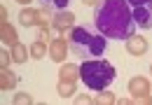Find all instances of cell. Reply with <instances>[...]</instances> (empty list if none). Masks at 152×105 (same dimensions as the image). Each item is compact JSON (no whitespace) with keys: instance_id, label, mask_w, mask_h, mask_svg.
Wrapping results in <instances>:
<instances>
[{"instance_id":"1","label":"cell","mask_w":152,"mask_h":105,"mask_svg":"<svg viewBox=\"0 0 152 105\" xmlns=\"http://www.w3.org/2000/svg\"><path fill=\"white\" fill-rule=\"evenodd\" d=\"M96 31L108 40H126L136 35L133 12L126 0H101L94 12Z\"/></svg>"},{"instance_id":"2","label":"cell","mask_w":152,"mask_h":105,"mask_svg":"<svg viewBox=\"0 0 152 105\" xmlns=\"http://www.w3.org/2000/svg\"><path fill=\"white\" fill-rule=\"evenodd\" d=\"M68 44L70 52L75 54L77 58H98L105 54L108 47V37L103 35H94L91 31H87L84 26H73L68 31Z\"/></svg>"},{"instance_id":"3","label":"cell","mask_w":152,"mask_h":105,"mask_svg":"<svg viewBox=\"0 0 152 105\" xmlns=\"http://www.w3.org/2000/svg\"><path fill=\"white\" fill-rule=\"evenodd\" d=\"M117 77V70L105 58H87L80 66V79L91 91H105Z\"/></svg>"},{"instance_id":"4","label":"cell","mask_w":152,"mask_h":105,"mask_svg":"<svg viewBox=\"0 0 152 105\" xmlns=\"http://www.w3.org/2000/svg\"><path fill=\"white\" fill-rule=\"evenodd\" d=\"M133 12V21L138 28L152 31V0H126Z\"/></svg>"},{"instance_id":"5","label":"cell","mask_w":152,"mask_h":105,"mask_svg":"<svg viewBox=\"0 0 152 105\" xmlns=\"http://www.w3.org/2000/svg\"><path fill=\"white\" fill-rule=\"evenodd\" d=\"M73 26H75V14H73V12H56L54 19H52V28H54L58 35L68 33Z\"/></svg>"},{"instance_id":"6","label":"cell","mask_w":152,"mask_h":105,"mask_svg":"<svg viewBox=\"0 0 152 105\" xmlns=\"http://www.w3.org/2000/svg\"><path fill=\"white\" fill-rule=\"evenodd\" d=\"M68 49H70V44H68L63 37H54V40L49 42V56H52V61L63 63L66 56H68Z\"/></svg>"},{"instance_id":"7","label":"cell","mask_w":152,"mask_h":105,"mask_svg":"<svg viewBox=\"0 0 152 105\" xmlns=\"http://www.w3.org/2000/svg\"><path fill=\"white\" fill-rule=\"evenodd\" d=\"M124 47H126V52L131 54V56H143V54L148 52V40L140 37V35H131V37L124 40Z\"/></svg>"},{"instance_id":"8","label":"cell","mask_w":152,"mask_h":105,"mask_svg":"<svg viewBox=\"0 0 152 105\" xmlns=\"http://www.w3.org/2000/svg\"><path fill=\"white\" fill-rule=\"evenodd\" d=\"M17 82H19V77H17L10 68H0V89H2V91L17 89Z\"/></svg>"},{"instance_id":"9","label":"cell","mask_w":152,"mask_h":105,"mask_svg":"<svg viewBox=\"0 0 152 105\" xmlns=\"http://www.w3.org/2000/svg\"><path fill=\"white\" fill-rule=\"evenodd\" d=\"M129 93H131V96L150 93V82H148V77H133V79H129Z\"/></svg>"},{"instance_id":"10","label":"cell","mask_w":152,"mask_h":105,"mask_svg":"<svg viewBox=\"0 0 152 105\" xmlns=\"http://www.w3.org/2000/svg\"><path fill=\"white\" fill-rule=\"evenodd\" d=\"M0 40H2V42H7L10 47H12L14 42H19V35H17V31H14V26H12V23L0 21Z\"/></svg>"},{"instance_id":"11","label":"cell","mask_w":152,"mask_h":105,"mask_svg":"<svg viewBox=\"0 0 152 105\" xmlns=\"http://www.w3.org/2000/svg\"><path fill=\"white\" fill-rule=\"evenodd\" d=\"M19 23L23 28H31V26H38V9H31V7H26V9H21L19 14Z\"/></svg>"},{"instance_id":"12","label":"cell","mask_w":152,"mask_h":105,"mask_svg":"<svg viewBox=\"0 0 152 105\" xmlns=\"http://www.w3.org/2000/svg\"><path fill=\"white\" fill-rule=\"evenodd\" d=\"M28 54H31V49H26L21 42H14V44H12V61H14V63H26V61H28Z\"/></svg>"},{"instance_id":"13","label":"cell","mask_w":152,"mask_h":105,"mask_svg":"<svg viewBox=\"0 0 152 105\" xmlns=\"http://www.w3.org/2000/svg\"><path fill=\"white\" fill-rule=\"evenodd\" d=\"M56 91H58V96H61V98H73V93H75V82H68V79H58Z\"/></svg>"},{"instance_id":"14","label":"cell","mask_w":152,"mask_h":105,"mask_svg":"<svg viewBox=\"0 0 152 105\" xmlns=\"http://www.w3.org/2000/svg\"><path fill=\"white\" fill-rule=\"evenodd\" d=\"M77 75H80V68H77L75 63H63V68H61V79H68V82H75Z\"/></svg>"},{"instance_id":"15","label":"cell","mask_w":152,"mask_h":105,"mask_svg":"<svg viewBox=\"0 0 152 105\" xmlns=\"http://www.w3.org/2000/svg\"><path fill=\"white\" fill-rule=\"evenodd\" d=\"M68 2L70 0H42V5H45V9H49V12H66V7H68Z\"/></svg>"},{"instance_id":"16","label":"cell","mask_w":152,"mask_h":105,"mask_svg":"<svg viewBox=\"0 0 152 105\" xmlns=\"http://www.w3.org/2000/svg\"><path fill=\"white\" fill-rule=\"evenodd\" d=\"M52 19L54 17H49V9H38V26H40V31H47V33H49Z\"/></svg>"},{"instance_id":"17","label":"cell","mask_w":152,"mask_h":105,"mask_svg":"<svg viewBox=\"0 0 152 105\" xmlns=\"http://www.w3.org/2000/svg\"><path fill=\"white\" fill-rule=\"evenodd\" d=\"M45 54H47V44H45V40H35V42L31 44V58L40 61Z\"/></svg>"},{"instance_id":"18","label":"cell","mask_w":152,"mask_h":105,"mask_svg":"<svg viewBox=\"0 0 152 105\" xmlns=\"http://www.w3.org/2000/svg\"><path fill=\"white\" fill-rule=\"evenodd\" d=\"M94 103L96 105H113V103H117V96L110 93V91H103L101 96H96V98H94Z\"/></svg>"},{"instance_id":"19","label":"cell","mask_w":152,"mask_h":105,"mask_svg":"<svg viewBox=\"0 0 152 105\" xmlns=\"http://www.w3.org/2000/svg\"><path fill=\"white\" fill-rule=\"evenodd\" d=\"M131 101L138 105H152V91L150 93H140V96H131Z\"/></svg>"},{"instance_id":"20","label":"cell","mask_w":152,"mask_h":105,"mask_svg":"<svg viewBox=\"0 0 152 105\" xmlns=\"http://www.w3.org/2000/svg\"><path fill=\"white\" fill-rule=\"evenodd\" d=\"M14 103H17V105H21V103L31 105V103H33V98H31L28 93H17V96H14Z\"/></svg>"},{"instance_id":"21","label":"cell","mask_w":152,"mask_h":105,"mask_svg":"<svg viewBox=\"0 0 152 105\" xmlns=\"http://www.w3.org/2000/svg\"><path fill=\"white\" fill-rule=\"evenodd\" d=\"M12 63V52H0V68H7Z\"/></svg>"},{"instance_id":"22","label":"cell","mask_w":152,"mask_h":105,"mask_svg":"<svg viewBox=\"0 0 152 105\" xmlns=\"http://www.w3.org/2000/svg\"><path fill=\"white\" fill-rule=\"evenodd\" d=\"M77 103H94L89 96H77Z\"/></svg>"},{"instance_id":"23","label":"cell","mask_w":152,"mask_h":105,"mask_svg":"<svg viewBox=\"0 0 152 105\" xmlns=\"http://www.w3.org/2000/svg\"><path fill=\"white\" fill-rule=\"evenodd\" d=\"M7 19V7H0V21H5Z\"/></svg>"},{"instance_id":"24","label":"cell","mask_w":152,"mask_h":105,"mask_svg":"<svg viewBox=\"0 0 152 105\" xmlns=\"http://www.w3.org/2000/svg\"><path fill=\"white\" fill-rule=\"evenodd\" d=\"M82 2H84V5H94V7H96V5L101 2V0H82Z\"/></svg>"},{"instance_id":"25","label":"cell","mask_w":152,"mask_h":105,"mask_svg":"<svg viewBox=\"0 0 152 105\" xmlns=\"http://www.w3.org/2000/svg\"><path fill=\"white\" fill-rule=\"evenodd\" d=\"M17 2H19V5H31L33 0H17Z\"/></svg>"},{"instance_id":"26","label":"cell","mask_w":152,"mask_h":105,"mask_svg":"<svg viewBox=\"0 0 152 105\" xmlns=\"http://www.w3.org/2000/svg\"><path fill=\"white\" fill-rule=\"evenodd\" d=\"M150 91H152V84H150Z\"/></svg>"},{"instance_id":"27","label":"cell","mask_w":152,"mask_h":105,"mask_svg":"<svg viewBox=\"0 0 152 105\" xmlns=\"http://www.w3.org/2000/svg\"><path fill=\"white\" fill-rule=\"evenodd\" d=\"M150 72H152V68H150Z\"/></svg>"}]
</instances>
